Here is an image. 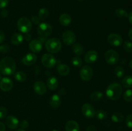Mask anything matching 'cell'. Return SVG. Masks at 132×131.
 <instances>
[{
	"label": "cell",
	"instance_id": "6da1fadb",
	"mask_svg": "<svg viewBox=\"0 0 132 131\" xmlns=\"http://www.w3.org/2000/svg\"><path fill=\"white\" fill-rule=\"evenodd\" d=\"M15 69L16 64L13 58L5 57L0 61V72L4 75H12L15 73Z\"/></svg>",
	"mask_w": 132,
	"mask_h": 131
},
{
	"label": "cell",
	"instance_id": "7a4b0ae2",
	"mask_svg": "<svg viewBox=\"0 0 132 131\" xmlns=\"http://www.w3.org/2000/svg\"><path fill=\"white\" fill-rule=\"evenodd\" d=\"M122 93V86L118 83H112L107 87L106 94L112 100H117L121 96Z\"/></svg>",
	"mask_w": 132,
	"mask_h": 131
},
{
	"label": "cell",
	"instance_id": "3957f363",
	"mask_svg": "<svg viewBox=\"0 0 132 131\" xmlns=\"http://www.w3.org/2000/svg\"><path fill=\"white\" fill-rule=\"evenodd\" d=\"M45 48L50 53H56L61 50L62 44L57 38H51L46 41Z\"/></svg>",
	"mask_w": 132,
	"mask_h": 131
},
{
	"label": "cell",
	"instance_id": "277c9868",
	"mask_svg": "<svg viewBox=\"0 0 132 131\" xmlns=\"http://www.w3.org/2000/svg\"><path fill=\"white\" fill-rule=\"evenodd\" d=\"M32 22L28 18L23 17L19 19L17 23L18 29L22 33H28L32 28Z\"/></svg>",
	"mask_w": 132,
	"mask_h": 131
},
{
	"label": "cell",
	"instance_id": "5b68a950",
	"mask_svg": "<svg viewBox=\"0 0 132 131\" xmlns=\"http://www.w3.org/2000/svg\"><path fill=\"white\" fill-rule=\"evenodd\" d=\"M37 33L41 37H46L50 35L52 32V27L47 23H39L37 28Z\"/></svg>",
	"mask_w": 132,
	"mask_h": 131
},
{
	"label": "cell",
	"instance_id": "8992f818",
	"mask_svg": "<svg viewBox=\"0 0 132 131\" xmlns=\"http://www.w3.org/2000/svg\"><path fill=\"white\" fill-rule=\"evenodd\" d=\"M43 65L47 68H54L56 64V59L50 53H45L41 57Z\"/></svg>",
	"mask_w": 132,
	"mask_h": 131
},
{
	"label": "cell",
	"instance_id": "52a82bcc",
	"mask_svg": "<svg viewBox=\"0 0 132 131\" xmlns=\"http://www.w3.org/2000/svg\"><path fill=\"white\" fill-rule=\"evenodd\" d=\"M105 60L107 63H108L110 65H115L117 64L119 60V54L117 51L113 50H110L105 53Z\"/></svg>",
	"mask_w": 132,
	"mask_h": 131
},
{
	"label": "cell",
	"instance_id": "ba28073f",
	"mask_svg": "<svg viewBox=\"0 0 132 131\" xmlns=\"http://www.w3.org/2000/svg\"><path fill=\"white\" fill-rule=\"evenodd\" d=\"M62 39L65 44L68 46L73 45L76 41V35L71 30H67L63 33Z\"/></svg>",
	"mask_w": 132,
	"mask_h": 131
},
{
	"label": "cell",
	"instance_id": "9c48e42d",
	"mask_svg": "<svg viewBox=\"0 0 132 131\" xmlns=\"http://www.w3.org/2000/svg\"><path fill=\"white\" fill-rule=\"evenodd\" d=\"M80 77L84 81H88L93 77V69L90 66H84L80 71Z\"/></svg>",
	"mask_w": 132,
	"mask_h": 131
},
{
	"label": "cell",
	"instance_id": "30bf717a",
	"mask_svg": "<svg viewBox=\"0 0 132 131\" xmlns=\"http://www.w3.org/2000/svg\"><path fill=\"white\" fill-rule=\"evenodd\" d=\"M81 111L85 117L88 118H92L95 115V109L92 104H85L81 108Z\"/></svg>",
	"mask_w": 132,
	"mask_h": 131
},
{
	"label": "cell",
	"instance_id": "8fae6325",
	"mask_svg": "<svg viewBox=\"0 0 132 131\" xmlns=\"http://www.w3.org/2000/svg\"><path fill=\"white\" fill-rule=\"evenodd\" d=\"M107 41L110 44L113 46H116V47L121 46L122 43V38L121 37V36L115 33H110L108 36Z\"/></svg>",
	"mask_w": 132,
	"mask_h": 131
},
{
	"label": "cell",
	"instance_id": "7c38bea8",
	"mask_svg": "<svg viewBox=\"0 0 132 131\" xmlns=\"http://www.w3.org/2000/svg\"><path fill=\"white\" fill-rule=\"evenodd\" d=\"M5 123L10 129H16L19 125L18 119L14 116H9L6 117L5 119Z\"/></svg>",
	"mask_w": 132,
	"mask_h": 131
},
{
	"label": "cell",
	"instance_id": "4fadbf2b",
	"mask_svg": "<svg viewBox=\"0 0 132 131\" xmlns=\"http://www.w3.org/2000/svg\"><path fill=\"white\" fill-rule=\"evenodd\" d=\"M13 87V82L10 78L5 77L0 81V89L3 91H9Z\"/></svg>",
	"mask_w": 132,
	"mask_h": 131
},
{
	"label": "cell",
	"instance_id": "5bb4252c",
	"mask_svg": "<svg viewBox=\"0 0 132 131\" xmlns=\"http://www.w3.org/2000/svg\"><path fill=\"white\" fill-rule=\"evenodd\" d=\"M43 43L39 39L31 40L29 43V48L32 52L39 53L41 51Z\"/></svg>",
	"mask_w": 132,
	"mask_h": 131
},
{
	"label": "cell",
	"instance_id": "9a60e30c",
	"mask_svg": "<svg viewBox=\"0 0 132 131\" xmlns=\"http://www.w3.org/2000/svg\"><path fill=\"white\" fill-rule=\"evenodd\" d=\"M98 53L95 50H90L85 55V60L88 64H92L97 60Z\"/></svg>",
	"mask_w": 132,
	"mask_h": 131
},
{
	"label": "cell",
	"instance_id": "2e32d148",
	"mask_svg": "<svg viewBox=\"0 0 132 131\" xmlns=\"http://www.w3.org/2000/svg\"><path fill=\"white\" fill-rule=\"evenodd\" d=\"M34 90L39 95H43L46 92V87L41 81H36L34 84Z\"/></svg>",
	"mask_w": 132,
	"mask_h": 131
},
{
	"label": "cell",
	"instance_id": "e0dca14e",
	"mask_svg": "<svg viewBox=\"0 0 132 131\" xmlns=\"http://www.w3.org/2000/svg\"><path fill=\"white\" fill-rule=\"evenodd\" d=\"M37 60V57L34 53H29L23 57L22 59V62L26 66H31L35 64Z\"/></svg>",
	"mask_w": 132,
	"mask_h": 131
},
{
	"label": "cell",
	"instance_id": "ac0fdd59",
	"mask_svg": "<svg viewBox=\"0 0 132 131\" xmlns=\"http://www.w3.org/2000/svg\"><path fill=\"white\" fill-rule=\"evenodd\" d=\"M66 131H79L80 127L78 123L74 120H70L65 125Z\"/></svg>",
	"mask_w": 132,
	"mask_h": 131
},
{
	"label": "cell",
	"instance_id": "d6986e66",
	"mask_svg": "<svg viewBox=\"0 0 132 131\" xmlns=\"http://www.w3.org/2000/svg\"><path fill=\"white\" fill-rule=\"evenodd\" d=\"M50 105L54 109H57L61 104V99L58 95H53L50 98Z\"/></svg>",
	"mask_w": 132,
	"mask_h": 131
},
{
	"label": "cell",
	"instance_id": "ffe728a7",
	"mask_svg": "<svg viewBox=\"0 0 132 131\" xmlns=\"http://www.w3.org/2000/svg\"><path fill=\"white\" fill-rule=\"evenodd\" d=\"M59 22L61 24L64 26H67L69 25L72 22V17L70 15L68 14H62L59 17Z\"/></svg>",
	"mask_w": 132,
	"mask_h": 131
},
{
	"label": "cell",
	"instance_id": "44dd1931",
	"mask_svg": "<svg viewBox=\"0 0 132 131\" xmlns=\"http://www.w3.org/2000/svg\"><path fill=\"white\" fill-rule=\"evenodd\" d=\"M57 71L58 73L61 74V75L66 76L69 74L70 69L69 66L68 65L64 64H61L57 66Z\"/></svg>",
	"mask_w": 132,
	"mask_h": 131
},
{
	"label": "cell",
	"instance_id": "7402d4cb",
	"mask_svg": "<svg viewBox=\"0 0 132 131\" xmlns=\"http://www.w3.org/2000/svg\"><path fill=\"white\" fill-rule=\"evenodd\" d=\"M46 84H47L48 87L51 90H54L58 87L59 85V82L57 78L54 77H51L48 78L46 82Z\"/></svg>",
	"mask_w": 132,
	"mask_h": 131
},
{
	"label": "cell",
	"instance_id": "603a6c76",
	"mask_svg": "<svg viewBox=\"0 0 132 131\" xmlns=\"http://www.w3.org/2000/svg\"><path fill=\"white\" fill-rule=\"evenodd\" d=\"M24 37L19 33H15L12 36L11 42L14 45H19L23 41Z\"/></svg>",
	"mask_w": 132,
	"mask_h": 131
},
{
	"label": "cell",
	"instance_id": "cb8c5ba5",
	"mask_svg": "<svg viewBox=\"0 0 132 131\" xmlns=\"http://www.w3.org/2000/svg\"><path fill=\"white\" fill-rule=\"evenodd\" d=\"M124 119V115L121 112H116L112 116V120L115 123H120Z\"/></svg>",
	"mask_w": 132,
	"mask_h": 131
},
{
	"label": "cell",
	"instance_id": "d4e9b609",
	"mask_svg": "<svg viewBox=\"0 0 132 131\" xmlns=\"http://www.w3.org/2000/svg\"><path fill=\"white\" fill-rule=\"evenodd\" d=\"M122 85L125 88L132 87V75H128L122 79Z\"/></svg>",
	"mask_w": 132,
	"mask_h": 131
},
{
	"label": "cell",
	"instance_id": "484cf974",
	"mask_svg": "<svg viewBox=\"0 0 132 131\" xmlns=\"http://www.w3.org/2000/svg\"><path fill=\"white\" fill-rule=\"evenodd\" d=\"M49 15V12L47 8H42L39 10L38 12V17L40 19V20L44 21L48 18Z\"/></svg>",
	"mask_w": 132,
	"mask_h": 131
},
{
	"label": "cell",
	"instance_id": "4316f807",
	"mask_svg": "<svg viewBox=\"0 0 132 131\" xmlns=\"http://www.w3.org/2000/svg\"><path fill=\"white\" fill-rule=\"evenodd\" d=\"M72 50L73 53L77 55H81L83 53L84 48L80 44H73L72 46Z\"/></svg>",
	"mask_w": 132,
	"mask_h": 131
},
{
	"label": "cell",
	"instance_id": "83f0119b",
	"mask_svg": "<svg viewBox=\"0 0 132 131\" xmlns=\"http://www.w3.org/2000/svg\"><path fill=\"white\" fill-rule=\"evenodd\" d=\"M115 15L117 17L125 18L128 16V13L123 8H117L115 10Z\"/></svg>",
	"mask_w": 132,
	"mask_h": 131
},
{
	"label": "cell",
	"instance_id": "f1b7e54d",
	"mask_svg": "<svg viewBox=\"0 0 132 131\" xmlns=\"http://www.w3.org/2000/svg\"><path fill=\"white\" fill-rule=\"evenodd\" d=\"M14 77H15V80H18V82H24L25 81L26 78H27V74L23 71H19L16 72L14 74Z\"/></svg>",
	"mask_w": 132,
	"mask_h": 131
},
{
	"label": "cell",
	"instance_id": "f546056e",
	"mask_svg": "<svg viewBox=\"0 0 132 131\" xmlns=\"http://www.w3.org/2000/svg\"><path fill=\"white\" fill-rule=\"evenodd\" d=\"M103 96V94L101 92L99 91H94L90 95V100H92V101H97L98 100H101L102 97Z\"/></svg>",
	"mask_w": 132,
	"mask_h": 131
},
{
	"label": "cell",
	"instance_id": "4dcf8cb0",
	"mask_svg": "<svg viewBox=\"0 0 132 131\" xmlns=\"http://www.w3.org/2000/svg\"><path fill=\"white\" fill-rule=\"evenodd\" d=\"M96 118L99 120H103V119H106L108 116L107 113L104 110H99L95 112V115Z\"/></svg>",
	"mask_w": 132,
	"mask_h": 131
},
{
	"label": "cell",
	"instance_id": "1f68e13d",
	"mask_svg": "<svg viewBox=\"0 0 132 131\" xmlns=\"http://www.w3.org/2000/svg\"><path fill=\"white\" fill-rule=\"evenodd\" d=\"M123 98L126 102L132 101V89H128L124 92Z\"/></svg>",
	"mask_w": 132,
	"mask_h": 131
},
{
	"label": "cell",
	"instance_id": "d6a6232c",
	"mask_svg": "<svg viewBox=\"0 0 132 131\" xmlns=\"http://www.w3.org/2000/svg\"><path fill=\"white\" fill-rule=\"evenodd\" d=\"M115 74H116V77L118 78H121L125 74V69L122 67L121 66H117L115 68Z\"/></svg>",
	"mask_w": 132,
	"mask_h": 131
},
{
	"label": "cell",
	"instance_id": "836d02e7",
	"mask_svg": "<svg viewBox=\"0 0 132 131\" xmlns=\"http://www.w3.org/2000/svg\"><path fill=\"white\" fill-rule=\"evenodd\" d=\"M72 64L75 67H81L82 64V59L78 57H74L72 59Z\"/></svg>",
	"mask_w": 132,
	"mask_h": 131
},
{
	"label": "cell",
	"instance_id": "e575fe53",
	"mask_svg": "<svg viewBox=\"0 0 132 131\" xmlns=\"http://www.w3.org/2000/svg\"><path fill=\"white\" fill-rule=\"evenodd\" d=\"M123 48L126 52H132V42L130 41H125L123 44Z\"/></svg>",
	"mask_w": 132,
	"mask_h": 131
},
{
	"label": "cell",
	"instance_id": "d590c367",
	"mask_svg": "<svg viewBox=\"0 0 132 131\" xmlns=\"http://www.w3.org/2000/svg\"><path fill=\"white\" fill-rule=\"evenodd\" d=\"M126 125L128 128H132V114H129L126 117Z\"/></svg>",
	"mask_w": 132,
	"mask_h": 131
},
{
	"label": "cell",
	"instance_id": "8d00e7d4",
	"mask_svg": "<svg viewBox=\"0 0 132 131\" xmlns=\"http://www.w3.org/2000/svg\"><path fill=\"white\" fill-rule=\"evenodd\" d=\"M7 115V110L4 107H0V119H3Z\"/></svg>",
	"mask_w": 132,
	"mask_h": 131
},
{
	"label": "cell",
	"instance_id": "74e56055",
	"mask_svg": "<svg viewBox=\"0 0 132 131\" xmlns=\"http://www.w3.org/2000/svg\"><path fill=\"white\" fill-rule=\"evenodd\" d=\"M10 50V47L8 44H3L1 46H0V51L2 53H6L9 51Z\"/></svg>",
	"mask_w": 132,
	"mask_h": 131
},
{
	"label": "cell",
	"instance_id": "f35d334b",
	"mask_svg": "<svg viewBox=\"0 0 132 131\" xmlns=\"http://www.w3.org/2000/svg\"><path fill=\"white\" fill-rule=\"evenodd\" d=\"M19 125H20V127H21V128H23V129H25V128H28V126H29V123H28V121L26 120V119H23V120H22L20 122Z\"/></svg>",
	"mask_w": 132,
	"mask_h": 131
},
{
	"label": "cell",
	"instance_id": "ab89813d",
	"mask_svg": "<svg viewBox=\"0 0 132 131\" xmlns=\"http://www.w3.org/2000/svg\"><path fill=\"white\" fill-rule=\"evenodd\" d=\"M31 22L34 24H39L40 23V19L37 15H33L31 18Z\"/></svg>",
	"mask_w": 132,
	"mask_h": 131
},
{
	"label": "cell",
	"instance_id": "60d3db41",
	"mask_svg": "<svg viewBox=\"0 0 132 131\" xmlns=\"http://www.w3.org/2000/svg\"><path fill=\"white\" fill-rule=\"evenodd\" d=\"M9 4V0H0V8H4Z\"/></svg>",
	"mask_w": 132,
	"mask_h": 131
},
{
	"label": "cell",
	"instance_id": "b9f144b4",
	"mask_svg": "<svg viewBox=\"0 0 132 131\" xmlns=\"http://www.w3.org/2000/svg\"><path fill=\"white\" fill-rule=\"evenodd\" d=\"M8 14H9V12L6 9H3L1 12H0V15L3 17H6L8 16Z\"/></svg>",
	"mask_w": 132,
	"mask_h": 131
},
{
	"label": "cell",
	"instance_id": "7bdbcfd3",
	"mask_svg": "<svg viewBox=\"0 0 132 131\" xmlns=\"http://www.w3.org/2000/svg\"><path fill=\"white\" fill-rule=\"evenodd\" d=\"M86 131H98L97 128L94 125H90L87 127Z\"/></svg>",
	"mask_w": 132,
	"mask_h": 131
},
{
	"label": "cell",
	"instance_id": "ee69618b",
	"mask_svg": "<svg viewBox=\"0 0 132 131\" xmlns=\"http://www.w3.org/2000/svg\"><path fill=\"white\" fill-rule=\"evenodd\" d=\"M5 33L2 32V31H0V44L3 42V41H5Z\"/></svg>",
	"mask_w": 132,
	"mask_h": 131
},
{
	"label": "cell",
	"instance_id": "f6af8a7d",
	"mask_svg": "<svg viewBox=\"0 0 132 131\" xmlns=\"http://www.w3.org/2000/svg\"><path fill=\"white\" fill-rule=\"evenodd\" d=\"M6 127H5V125L2 122H0V131H5Z\"/></svg>",
	"mask_w": 132,
	"mask_h": 131
},
{
	"label": "cell",
	"instance_id": "bcb514c9",
	"mask_svg": "<svg viewBox=\"0 0 132 131\" xmlns=\"http://www.w3.org/2000/svg\"><path fill=\"white\" fill-rule=\"evenodd\" d=\"M24 39L26 40V41H30V40H31V35H30V34H29V33H27L25 34V35H24Z\"/></svg>",
	"mask_w": 132,
	"mask_h": 131
},
{
	"label": "cell",
	"instance_id": "7dc6e473",
	"mask_svg": "<svg viewBox=\"0 0 132 131\" xmlns=\"http://www.w3.org/2000/svg\"><path fill=\"white\" fill-rule=\"evenodd\" d=\"M128 17L129 22H130V24L132 25V11L130 13V14H128Z\"/></svg>",
	"mask_w": 132,
	"mask_h": 131
},
{
	"label": "cell",
	"instance_id": "c3c4849f",
	"mask_svg": "<svg viewBox=\"0 0 132 131\" xmlns=\"http://www.w3.org/2000/svg\"><path fill=\"white\" fill-rule=\"evenodd\" d=\"M128 36H129V38L132 41V28H130V30L128 32Z\"/></svg>",
	"mask_w": 132,
	"mask_h": 131
},
{
	"label": "cell",
	"instance_id": "681fc988",
	"mask_svg": "<svg viewBox=\"0 0 132 131\" xmlns=\"http://www.w3.org/2000/svg\"><path fill=\"white\" fill-rule=\"evenodd\" d=\"M129 66H130V68H131V69H132V60L130 62V64H129Z\"/></svg>",
	"mask_w": 132,
	"mask_h": 131
},
{
	"label": "cell",
	"instance_id": "f907efd6",
	"mask_svg": "<svg viewBox=\"0 0 132 131\" xmlns=\"http://www.w3.org/2000/svg\"><path fill=\"white\" fill-rule=\"evenodd\" d=\"M16 131H25V130H24V129H23V128H20V129H18V130H17Z\"/></svg>",
	"mask_w": 132,
	"mask_h": 131
},
{
	"label": "cell",
	"instance_id": "816d5d0a",
	"mask_svg": "<svg viewBox=\"0 0 132 131\" xmlns=\"http://www.w3.org/2000/svg\"><path fill=\"white\" fill-rule=\"evenodd\" d=\"M77 1H79V2H81V1H83V0H77Z\"/></svg>",
	"mask_w": 132,
	"mask_h": 131
},
{
	"label": "cell",
	"instance_id": "f5cc1de1",
	"mask_svg": "<svg viewBox=\"0 0 132 131\" xmlns=\"http://www.w3.org/2000/svg\"><path fill=\"white\" fill-rule=\"evenodd\" d=\"M1 74H0V80H1Z\"/></svg>",
	"mask_w": 132,
	"mask_h": 131
},
{
	"label": "cell",
	"instance_id": "db71d44e",
	"mask_svg": "<svg viewBox=\"0 0 132 131\" xmlns=\"http://www.w3.org/2000/svg\"><path fill=\"white\" fill-rule=\"evenodd\" d=\"M52 131H59V130H52Z\"/></svg>",
	"mask_w": 132,
	"mask_h": 131
}]
</instances>
